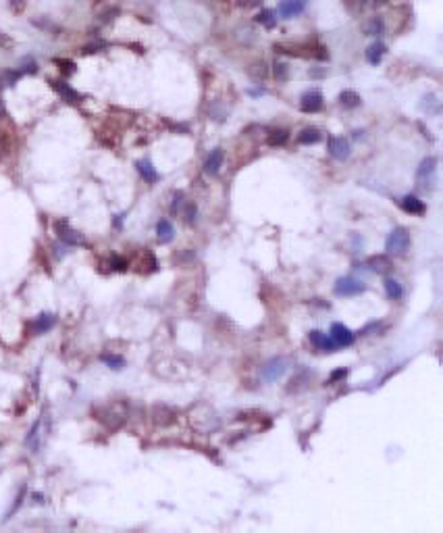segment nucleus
<instances>
[{
	"instance_id": "obj_22",
	"label": "nucleus",
	"mask_w": 443,
	"mask_h": 533,
	"mask_svg": "<svg viewBox=\"0 0 443 533\" xmlns=\"http://www.w3.org/2000/svg\"><path fill=\"white\" fill-rule=\"evenodd\" d=\"M383 285H385V294H387V298H389V300H402V296H404V290H402L400 281H395L393 277H387Z\"/></svg>"
},
{
	"instance_id": "obj_24",
	"label": "nucleus",
	"mask_w": 443,
	"mask_h": 533,
	"mask_svg": "<svg viewBox=\"0 0 443 533\" xmlns=\"http://www.w3.org/2000/svg\"><path fill=\"white\" fill-rule=\"evenodd\" d=\"M256 21H258L260 25L267 27V29H273V27L277 25V13L271 11V9H264V11H260V13L256 15Z\"/></svg>"
},
{
	"instance_id": "obj_17",
	"label": "nucleus",
	"mask_w": 443,
	"mask_h": 533,
	"mask_svg": "<svg viewBox=\"0 0 443 533\" xmlns=\"http://www.w3.org/2000/svg\"><path fill=\"white\" fill-rule=\"evenodd\" d=\"M50 83H52V87H54V90H56L65 100H67V102H73V104H75V102L81 100V96L73 90L69 83H65V81H50Z\"/></svg>"
},
{
	"instance_id": "obj_40",
	"label": "nucleus",
	"mask_w": 443,
	"mask_h": 533,
	"mask_svg": "<svg viewBox=\"0 0 443 533\" xmlns=\"http://www.w3.org/2000/svg\"><path fill=\"white\" fill-rule=\"evenodd\" d=\"M368 3H370V5H385L387 0H368Z\"/></svg>"
},
{
	"instance_id": "obj_26",
	"label": "nucleus",
	"mask_w": 443,
	"mask_h": 533,
	"mask_svg": "<svg viewBox=\"0 0 443 533\" xmlns=\"http://www.w3.org/2000/svg\"><path fill=\"white\" fill-rule=\"evenodd\" d=\"M287 138H290V133H287V129H273L269 133V146H283L287 142Z\"/></svg>"
},
{
	"instance_id": "obj_32",
	"label": "nucleus",
	"mask_w": 443,
	"mask_h": 533,
	"mask_svg": "<svg viewBox=\"0 0 443 533\" xmlns=\"http://www.w3.org/2000/svg\"><path fill=\"white\" fill-rule=\"evenodd\" d=\"M23 69H21V73H36L38 71V65H36V61L34 58H23Z\"/></svg>"
},
{
	"instance_id": "obj_18",
	"label": "nucleus",
	"mask_w": 443,
	"mask_h": 533,
	"mask_svg": "<svg viewBox=\"0 0 443 533\" xmlns=\"http://www.w3.org/2000/svg\"><path fill=\"white\" fill-rule=\"evenodd\" d=\"M156 238H159L161 244H169V242H173V238H175V229H173V225L169 223L167 219H161V221H159V225H156Z\"/></svg>"
},
{
	"instance_id": "obj_34",
	"label": "nucleus",
	"mask_w": 443,
	"mask_h": 533,
	"mask_svg": "<svg viewBox=\"0 0 443 533\" xmlns=\"http://www.w3.org/2000/svg\"><path fill=\"white\" fill-rule=\"evenodd\" d=\"M347 375V369H335L333 373H331V377H329V383H335V381H339V379H343V377Z\"/></svg>"
},
{
	"instance_id": "obj_27",
	"label": "nucleus",
	"mask_w": 443,
	"mask_h": 533,
	"mask_svg": "<svg viewBox=\"0 0 443 533\" xmlns=\"http://www.w3.org/2000/svg\"><path fill=\"white\" fill-rule=\"evenodd\" d=\"M425 102H423V110H427V113H431V115H439V100H437V96L435 94H429V96H425L423 98Z\"/></svg>"
},
{
	"instance_id": "obj_4",
	"label": "nucleus",
	"mask_w": 443,
	"mask_h": 533,
	"mask_svg": "<svg viewBox=\"0 0 443 533\" xmlns=\"http://www.w3.org/2000/svg\"><path fill=\"white\" fill-rule=\"evenodd\" d=\"M435 175H437V159L435 157L423 159L418 165V171H416V186L418 188H433Z\"/></svg>"
},
{
	"instance_id": "obj_20",
	"label": "nucleus",
	"mask_w": 443,
	"mask_h": 533,
	"mask_svg": "<svg viewBox=\"0 0 443 533\" xmlns=\"http://www.w3.org/2000/svg\"><path fill=\"white\" fill-rule=\"evenodd\" d=\"M321 138H323V133L317 127H304L300 131V136H298V142L304 144V146H310V144L321 142Z\"/></svg>"
},
{
	"instance_id": "obj_13",
	"label": "nucleus",
	"mask_w": 443,
	"mask_h": 533,
	"mask_svg": "<svg viewBox=\"0 0 443 533\" xmlns=\"http://www.w3.org/2000/svg\"><path fill=\"white\" fill-rule=\"evenodd\" d=\"M223 159H225V154H223V148H214L210 150L208 154V159L204 163V171L208 175H216L220 171V167H223Z\"/></svg>"
},
{
	"instance_id": "obj_30",
	"label": "nucleus",
	"mask_w": 443,
	"mask_h": 533,
	"mask_svg": "<svg viewBox=\"0 0 443 533\" xmlns=\"http://www.w3.org/2000/svg\"><path fill=\"white\" fill-rule=\"evenodd\" d=\"M287 71H290V67H287L285 63H275V77L285 81L287 79Z\"/></svg>"
},
{
	"instance_id": "obj_2",
	"label": "nucleus",
	"mask_w": 443,
	"mask_h": 533,
	"mask_svg": "<svg viewBox=\"0 0 443 533\" xmlns=\"http://www.w3.org/2000/svg\"><path fill=\"white\" fill-rule=\"evenodd\" d=\"M287 369H290V359L277 357V359H271L269 363H264L260 367V377L267 383H273V381L281 379V377L287 373Z\"/></svg>"
},
{
	"instance_id": "obj_11",
	"label": "nucleus",
	"mask_w": 443,
	"mask_h": 533,
	"mask_svg": "<svg viewBox=\"0 0 443 533\" xmlns=\"http://www.w3.org/2000/svg\"><path fill=\"white\" fill-rule=\"evenodd\" d=\"M400 206H402V211H406L408 215H425V211H427L425 202H423L420 198H416L414 194L402 196V198H400Z\"/></svg>"
},
{
	"instance_id": "obj_3",
	"label": "nucleus",
	"mask_w": 443,
	"mask_h": 533,
	"mask_svg": "<svg viewBox=\"0 0 443 533\" xmlns=\"http://www.w3.org/2000/svg\"><path fill=\"white\" fill-rule=\"evenodd\" d=\"M335 294L337 296H343V298H352V296H360L366 292V285L364 281L356 279V277H352V275H345V277H339L335 281Z\"/></svg>"
},
{
	"instance_id": "obj_37",
	"label": "nucleus",
	"mask_w": 443,
	"mask_h": 533,
	"mask_svg": "<svg viewBox=\"0 0 443 533\" xmlns=\"http://www.w3.org/2000/svg\"><path fill=\"white\" fill-rule=\"evenodd\" d=\"M237 5L243 7V9H254V7L262 5V0H237Z\"/></svg>"
},
{
	"instance_id": "obj_15",
	"label": "nucleus",
	"mask_w": 443,
	"mask_h": 533,
	"mask_svg": "<svg viewBox=\"0 0 443 533\" xmlns=\"http://www.w3.org/2000/svg\"><path fill=\"white\" fill-rule=\"evenodd\" d=\"M385 52H387V46H385L381 40H376V42H372L370 46L366 48V61H368L370 65H379V63L383 61Z\"/></svg>"
},
{
	"instance_id": "obj_36",
	"label": "nucleus",
	"mask_w": 443,
	"mask_h": 533,
	"mask_svg": "<svg viewBox=\"0 0 443 533\" xmlns=\"http://www.w3.org/2000/svg\"><path fill=\"white\" fill-rule=\"evenodd\" d=\"M21 75H23V73H21V71H5L3 79H5V83H15V81H17V79H19Z\"/></svg>"
},
{
	"instance_id": "obj_29",
	"label": "nucleus",
	"mask_w": 443,
	"mask_h": 533,
	"mask_svg": "<svg viewBox=\"0 0 443 533\" xmlns=\"http://www.w3.org/2000/svg\"><path fill=\"white\" fill-rule=\"evenodd\" d=\"M208 115H210L212 119H216V121H223V119L227 117V110H225V108H220L218 104H212V106L208 108Z\"/></svg>"
},
{
	"instance_id": "obj_41",
	"label": "nucleus",
	"mask_w": 443,
	"mask_h": 533,
	"mask_svg": "<svg viewBox=\"0 0 443 533\" xmlns=\"http://www.w3.org/2000/svg\"><path fill=\"white\" fill-rule=\"evenodd\" d=\"M34 498H36V502H38V504H42V502H44V500H42V496H40V494H34Z\"/></svg>"
},
{
	"instance_id": "obj_9",
	"label": "nucleus",
	"mask_w": 443,
	"mask_h": 533,
	"mask_svg": "<svg viewBox=\"0 0 443 533\" xmlns=\"http://www.w3.org/2000/svg\"><path fill=\"white\" fill-rule=\"evenodd\" d=\"M329 333H331V338H333V342H335L337 346H343V348H345V346H352L354 340H356V338H354V333L350 331V327H345L343 323H333V325H331V331H329Z\"/></svg>"
},
{
	"instance_id": "obj_35",
	"label": "nucleus",
	"mask_w": 443,
	"mask_h": 533,
	"mask_svg": "<svg viewBox=\"0 0 443 533\" xmlns=\"http://www.w3.org/2000/svg\"><path fill=\"white\" fill-rule=\"evenodd\" d=\"M56 65H60L62 73H67V75H71V73L75 71V65H73L71 61H56Z\"/></svg>"
},
{
	"instance_id": "obj_23",
	"label": "nucleus",
	"mask_w": 443,
	"mask_h": 533,
	"mask_svg": "<svg viewBox=\"0 0 443 533\" xmlns=\"http://www.w3.org/2000/svg\"><path fill=\"white\" fill-rule=\"evenodd\" d=\"M364 32H366V36H374V38L383 36V34H385V21H383V17H379V15L372 17L368 23H366Z\"/></svg>"
},
{
	"instance_id": "obj_42",
	"label": "nucleus",
	"mask_w": 443,
	"mask_h": 533,
	"mask_svg": "<svg viewBox=\"0 0 443 533\" xmlns=\"http://www.w3.org/2000/svg\"><path fill=\"white\" fill-rule=\"evenodd\" d=\"M13 3H15V0H13ZM19 3H21V0H19Z\"/></svg>"
},
{
	"instance_id": "obj_38",
	"label": "nucleus",
	"mask_w": 443,
	"mask_h": 533,
	"mask_svg": "<svg viewBox=\"0 0 443 533\" xmlns=\"http://www.w3.org/2000/svg\"><path fill=\"white\" fill-rule=\"evenodd\" d=\"M113 266H115V269H119V271H125V266H127V262H125L123 258L115 256V258H113Z\"/></svg>"
},
{
	"instance_id": "obj_28",
	"label": "nucleus",
	"mask_w": 443,
	"mask_h": 533,
	"mask_svg": "<svg viewBox=\"0 0 443 533\" xmlns=\"http://www.w3.org/2000/svg\"><path fill=\"white\" fill-rule=\"evenodd\" d=\"M196 215H198V206L194 204V202H187L185 204V209H183V217H185V223H194L196 221Z\"/></svg>"
},
{
	"instance_id": "obj_7",
	"label": "nucleus",
	"mask_w": 443,
	"mask_h": 533,
	"mask_svg": "<svg viewBox=\"0 0 443 533\" xmlns=\"http://www.w3.org/2000/svg\"><path fill=\"white\" fill-rule=\"evenodd\" d=\"M308 340H310V344H312L317 350H321V352H335V350L339 348V346L333 342V338L327 336V333H323V331H319V329L310 331V333H308Z\"/></svg>"
},
{
	"instance_id": "obj_8",
	"label": "nucleus",
	"mask_w": 443,
	"mask_h": 533,
	"mask_svg": "<svg viewBox=\"0 0 443 533\" xmlns=\"http://www.w3.org/2000/svg\"><path fill=\"white\" fill-rule=\"evenodd\" d=\"M329 154L333 157L335 161H345L350 157V142L345 138H337V136H331L329 138Z\"/></svg>"
},
{
	"instance_id": "obj_25",
	"label": "nucleus",
	"mask_w": 443,
	"mask_h": 533,
	"mask_svg": "<svg viewBox=\"0 0 443 533\" xmlns=\"http://www.w3.org/2000/svg\"><path fill=\"white\" fill-rule=\"evenodd\" d=\"M100 361L104 365H108V369H115V371H121L125 367V359L123 357H117V354H102Z\"/></svg>"
},
{
	"instance_id": "obj_19",
	"label": "nucleus",
	"mask_w": 443,
	"mask_h": 533,
	"mask_svg": "<svg viewBox=\"0 0 443 533\" xmlns=\"http://www.w3.org/2000/svg\"><path fill=\"white\" fill-rule=\"evenodd\" d=\"M339 104L343 106V108H358L360 104H362V98H360V94L358 92H354V90H343L341 94H339Z\"/></svg>"
},
{
	"instance_id": "obj_21",
	"label": "nucleus",
	"mask_w": 443,
	"mask_h": 533,
	"mask_svg": "<svg viewBox=\"0 0 443 533\" xmlns=\"http://www.w3.org/2000/svg\"><path fill=\"white\" fill-rule=\"evenodd\" d=\"M136 167H138L140 175L144 177V180H146L148 184L159 182V173H156V169L152 167V163H150V161H138V163H136Z\"/></svg>"
},
{
	"instance_id": "obj_12",
	"label": "nucleus",
	"mask_w": 443,
	"mask_h": 533,
	"mask_svg": "<svg viewBox=\"0 0 443 533\" xmlns=\"http://www.w3.org/2000/svg\"><path fill=\"white\" fill-rule=\"evenodd\" d=\"M304 9H306V0H283V3L277 7V13L285 19H290V17L300 15Z\"/></svg>"
},
{
	"instance_id": "obj_10",
	"label": "nucleus",
	"mask_w": 443,
	"mask_h": 533,
	"mask_svg": "<svg viewBox=\"0 0 443 533\" xmlns=\"http://www.w3.org/2000/svg\"><path fill=\"white\" fill-rule=\"evenodd\" d=\"M366 266H368L372 273L387 275V273H391V269H393V262H391V258L385 256V254H374V256H370V258L366 260Z\"/></svg>"
},
{
	"instance_id": "obj_1",
	"label": "nucleus",
	"mask_w": 443,
	"mask_h": 533,
	"mask_svg": "<svg viewBox=\"0 0 443 533\" xmlns=\"http://www.w3.org/2000/svg\"><path fill=\"white\" fill-rule=\"evenodd\" d=\"M408 248H410V231L406 227L391 229V233L387 235V242H385V250L389 254L402 256V254L408 252Z\"/></svg>"
},
{
	"instance_id": "obj_31",
	"label": "nucleus",
	"mask_w": 443,
	"mask_h": 533,
	"mask_svg": "<svg viewBox=\"0 0 443 533\" xmlns=\"http://www.w3.org/2000/svg\"><path fill=\"white\" fill-rule=\"evenodd\" d=\"M181 209H183V192H175L171 211H173V213H177V211H181Z\"/></svg>"
},
{
	"instance_id": "obj_39",
	"label": "nucleus",
	"mask_w": 443,
	"mask_h": 533,
	"mask_svg": "<svg viewBox=\"0 0 443 533\" xmlns=\"http://www.w3.org/2000/svg\"><path fill=\"white\" fill-rule=\"evenodd\" d=\"M308 75H310V77H314V79H317V77H325V69H310Z\"/></svg>"
},
{
	"instance_id": "obj_16",
	"label": "nucleus",
	"mask_w": 443,
	"mask_h": 533,
	"mask_svg": "<svg viewBox=\"0 0 443 533\" xmlns=\"http://www.w3.org/2000/svg\"><path fill=\"white\" fill-rule=\"evenodd\" d=\"M42 421H44V417H40V419L36 421L34 427H31L29 433H27V437H25V446H27L31 452H40V437H42L40 429H42Z\"/></svg>"
},
{
	"instance_id": "obj_33",
	"label": "nucleus",
	"mask_w": 443,
	"mask_h": 533,
	"mask_svg": "<svg viewBox=\"0 0 443 533\" xmlns=\"http://www.w3.org/2000/svg\"><path fill=\"white\" fill-rule=\"evenodd\" d=\"M23 496H25V487H21V492H19V496H17V500H15V504H13V508H11L9 513H7V517H11L13 513H17V510H19V506L23 504Z\"/></svg>"
},
{
	"instance_id": "obj_5",
	"label": "nucleus",
	"mask_w": 443,
	"mask_h": 533,
	"mask_svg": "<svg viewBox=\"0 0 443 533\" xmlns=\"http://www.w3.org/2000/svg\"><path fill=\"white\" fill-rule=\"evenodd\" d=\"M54 229H56V235L60 238V242L67 244V246H81V244H83V235L79 231L71 229L67 221H56Z\"/></svg>"
},
{
	"instance_id": "obj_6",
	"label": "nucleus",
	"mask_w": 443,
	"mask_h": 533,
	"mask_svg": "<svg viewBox=\"0 0 443 533\" xmlns=\"http://www.w3.org/2000/svg\"><path fill=\"white\" fill-rule=\"evenodd\" d=\"M323 108V92L321 90H308L300 98V110L302 113H319Z\"/></svg>"
},
{
	"instance_id": "obj_14",
	"label": "nucleus",
	"mask_w": 443,
	"mask_h": 533,
	"mask_svg": "<svg viewBox=\"0 0 443 533\" xmlns=\"http://www.w3.org/2000/svg\"><path fill=\"white\" fill-rule=\"evenodd\" d=\"M54 323H56V317H54V315H50V313H42V315H38V317L34 319V323H31V331L36 333V336H40V333L50 331V329L54 327Z\"/></svg>"
}]
</instances>
